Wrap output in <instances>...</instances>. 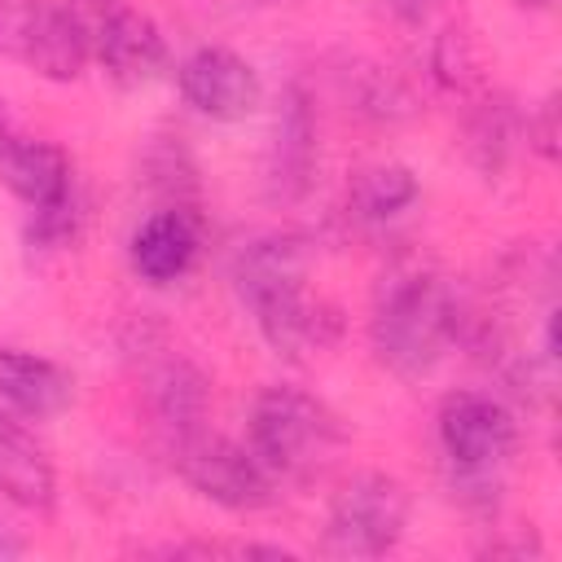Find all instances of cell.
I'll list each match as a JSON object with an SVG mask.
<instances>
[{
  "mask_svg": "<svg viewBox=\"0 0 562 562\" xmlns=\"http://www.w3.org/2000/svg\"><path fill=\"white\" fill-rule=\"evenodd\" d=\"M457 303H461V294L435 272L400 268V272L382 277V285L373 294V316H369L373 356L400 378L430 373L439 364V356L452 347Z\"/></svg>",
  "mask_w": 562,
  "mask_h": 562,
  "instance_id": "6da1fadb",
  "label": "cell"
},
{
  "mask_svg": "<svg viewBox=\"0 0 562 562\" xmlns=\"http://www.w3.org/2000/svg\"><path fill=\"white\" fill-rule=\"evenodd\" d=\"M342 443L338 417L299 386H268L250 404L246 422V448L259 457V465L281 483H307L316 479Z\"/></svg>",
  "mask_w": 562,
  "mask_h": 562,
  "instance_id": "7a4b0ae2",
  "label": "cell"
},
{
  "mask_svg": "<svg viewBox=\"0 0 562 562\" xmlns=\"http://www.w3.org/2000/svg\"><path fill=\"white\" fill-rule=\"evenodd\" d=\"M0 57L70 83L88 66V44L66 0H0Z\"/></svg>",
  "mask_w": 562,
  "mask_h": 562,
  "instance_id": "3957f363",
  "label": "cell"
},
{
  "mask_svg": "<svg viewBox=\"0 0 562 562\" xmlns=\"http://www.w3.org/2000/svg\"><path fill=\"white\" fill-rule=\"evenodd\" d=\"M408 527V492L391 474H356L338 487L325 518L329 558H382L400 544Z\"/></svg>",
  "mask_w": 562,
  "mask_h": 562,
  "instance_id": "277c9868",
  "label": "cell"
},
{
  "mask_svg": "<svg viewBox=\"0 0 562 562\" xmlns=\"http://www.w3.org/2000/svg\"><path fill=\"white\" fill-rule=\"evenodd\" d=\"M66 4L83 31L88 61H97L119 88H140L162 70L167 61L162 31L136 4L127 0H66Z\"/></svg>",
  "mask_w": 562,
  "mask_h": 562,
  "instance_id": "5b68a950",
  "label": "cell"
},
{
  "mask_svg": "<svg viewBox=\"0 0 562 562\" xmlns=\"http://www.w3.org/2000/svg\"><path fill=\"white\" fill-rule=\"evenodd\" d=\"M171 461H176L180 479L198 496L220 505V509L246 514V509L272 505V496H277V479L259 465V457L237 439L211 435L206 426L184 435V439H176L171 443Z\"/></svg>",
  "mask_w": 562,
  "mask_h": 562,
  "instance_id": "8992f818",
  "label": "cell"
},
{
  "mask_svg": "<svg viewBox=\"0 0 562 562\" xmlns=\"http://www.w3.org/2000/svg\"><path fill=\"white\" fill-rule=\"evenodd\" d=\"M518 443L514 413L483 391H457L439 404V452L448 465L505 470Z\"/></svg>",
  "mask_w": 562,
  "mask_h": 562,
  "instance_id": "52a82bcc",
  "label": "cell"
},
{
  "mask_svg": "<svg viewBox=\"0 0 562 562\" xmlns=\"http://www.w3.org/2000/svg\"><path fill=\"white\" fill-rule=\"evenodd\" d=\"M316 180V110L312 97L294 83L281 92L272 140H268V162H263V193L277 206H290L307 198Z\"/></svg>",
  "mask_w": 562,
  "mask_h": 562,
  "instance_id": "ba28073f",
  "label": "cell"
},
{
  "mask_svg": "<svg viewBox=\"0 0 562 562\" xmlns=\"http://www.w3.org/2000/svg\"><path fill=\"white\" fill-rule=\"evenodd\" d=\"M180 97L189 110L215 123H237L259 105V75L246 57L228 48H198L176 70Z\"/></svg>",
  "mask_w": 562,
  "mask_h": 562,
  "instance_id": "9c48e42d",
  "label": "cell"
},
{
  "mask_svg": "<svg viewBox=\"0 0 562 562\" xmlns=\"http://www.w3.org/2000/svg\"><path fill=\"white\" fill-rule=\"evenodd\" d=\"M0 184L13 189L26 206H44V202H57L66 193H75V171H70V158L40 140V136H26L4 101H0Z\"/></svg>",
  "mask_w": 562,
  "mask_h": 562,
  "instance_id": "30bf717a",
  "label": "cell"
},
{
  "mask_svg": "<svg viewBox=\"0 0 562 562\" xmlns=\"http://www.w3.org/2000/svg\"><path fill=\"white\" fill-rule=\"evenodd\" d=\"M198 241H202L198 211L158 206V211H149V215L140 220V228L132 233V246H127L132 272H136L145 285H176V281L193 268Z\"/></svg>",
  "mask_w": 562,
  "mask_h": 562,
  "instance_id": "8fae6325",
  "label": "cell"
},
{
  "mask_svg": "<svg viewBox=\"0 0 562 562\" xmlns=\"http://www.w3.org/2000/svg\"><path fill=\"white\" fill-rule=\"evenodd\" d=\"M255 325L263 334V342L285 356V360H303L312 351H325L338 342L342 334V316L338 307L321 303V299H307L303 290H290L281 299H268L255 307Z\"/></svg>",
  "mask_w": 562,
  "mask_h": 562,
  "instance_id": "7c38bea8",
  "label": "cell"
},
{
  "mask_svg": "<svg viewBox=\"0 0 562 562\" xmlns=\"http://www.w3.org/2000/svg\"><path fill=\"white\" fill-rule=\"evenodd\" d=\"M75 395V382L61 364L22 351V347H0V404L13 417H57Z\"/></svg>",
  "mask_w": 562,
  "mask_h": 562,
  "instance_id": "4fadbf2b",
  "label": "cell"
},
{
  "mask_svg": "<svg viewBox=\"0 0 562 562\" xmlns=\"http://www.w3.org/2000/svg\"><path fill=\"white\" fill-rule=\"evenodd\" d=\"M145 408L154 417V430L167 439V448L193 430H202L206 408H211V386L189 360H162L145 378Z\"/></svg>",
  "mask_w": 562,
  "mask_h": 562,
  "instance_id": "5bb4252c",
  "label": "cell"
},
{
  "mask_svg": "<svg viewBox=\"0 0 562 562\" xmlns=\"http://www.w3.org/2000/svg\"><path fill=\"white\" fill-rule=\"evenodd\" d=\"M522 140V114L518 105L505 97V92H483L465 119H461V149H465V162L483 176V180H496L514 149Z\"/></svg>",
  "mask_w": 562,
  "mask_h": 562,
  "instance_id": "9a60e30c",
  "label": "cell"
},
{
  "mask_svg": "<svg viewBox=\"0 0 562 562\" xmlns=\"http://www.w3.org/2000/svg\"><path fill=\"white\" fill-rule=\"evenodd\" d=\"M0 492L22 505V509H53L57 501V479L44 457V448L13 422V413L0 404Z\"/></svg>",
  "mask_w": 562,
  "mask_h": 562,
  "instance_id": "2e32d148",
  "label": "cell"
},
{
  "mask_svg": "<svg viewBox=\"0 0 562 562\" xmlns=\"http://www.w3.org/2000/svg\"><path fill=\"white\" fill-rule=\"evenodd\" d=\"M303 263H307V255H303V246L294 237L272 233V237L250 241L237 255V263H233V281H237L241 303L255 312L268 299H281L290 290H303Z\"/></svg>",
  "mask_w": 562,
  "mask_h": 562,
  "instance_id": "e0dca14e",
  "label": "cell"
},
{
  "mask_svg": "<svg viewBox=\"0 0 562 562\" xmlns=\"http://www.w3.org/2000/svg\"><path fill=\"white\" fill-rule=\"evenodd\" d=\"M413 202H417V176L400 162L364 167L347 184V215L356 224H386V220L404 215Z\"/></svg>",
  "mask_w": 562,
  "mask_h": 562,
  "instance_id": "ac0fdd59",
  "label": "cell"
},
{
  "mask_svg": "<svg viewBox=\"0 0 562 562\" xmlns=\"http://www.w3.org/2000/svg\"><path fill=\"white\" fill-rule=\"evenodd\" d=\"M140 180H145L149 193L162 198V206L198 211V171H193L184 145L158 136V145H149V154L140 162Z\"/></svg>",
  "mask_w": 562,
  "mask_h": 562,
  "instance_id": "d6986e66",
  "label": "cell"
},
{
  "mask_svg": "<svg viewBox=\"0 0 562 562\" xmlns=\"http://www.w3.org/2000/svg\"><path fill=\"white\" fill-rule=\"evenodd\" d=\"M347 97L373 123H395V119H408L413 114L408 83L400 75H391L386 66H373V61H364V66H356L347 75Z\"/></svg>",
  "mask_w": 562,
  "mask_h": 562,
  "instance_id": "ffe728a7",
  "label": "cell"
},
{
  "mask_svg": "<svg viewBox=\"0 0 562 562\" xmlns=\"http://www.w3.org/2000/svg\"><path fill=\"white\" fill-rule=\"evenodd\" d=\"M426 66H430V79L443 88V92H457L465 97L474 83H479V61H474V48L470 40L457 31V26H443L426 53Z\"/></svg>",
  "mask_w": 562,
  "mask_h": 562,
  "instance_id": "44dd1931",
  "label": "cell"
},
{
  "mask_svg": "<svg viewBox=\"0 0 562 562\" xmlns=\"http://www.w3.org/2000/svg\"><path fill=\"white\" fill-rule=\"evenodd\" d=\"M79 228H83L79 193H66V198H57V202L31 206V220H26V246H31V250H66V246L79 241Z\"/></svg>",
  "mask_w": 562,
  "mask_h": 562,
  "instance_id": "7402d4cb",
  "label": "cell"
},
{
  "mask_svg": "<svg viewBox=\"0 0 562 562\" xmlns=\"http://www.w3.org/2000/svg\"><path fill=\"white\" fill-rule=\"evenodd\" d=\"M443 487L461 509H470L479 518H492L501 509V492H505L501 470H474V465H448V461H443Z\"/></svg>",
  "mask_w": 562,
  "mask_h": 562,
  "instance_id": "603a6c76",
  "label": "cell"
},
{
  "mask_svg": "<svg viewBox=\"0 0 562 562\" xmlns=\"http://www.w3.org/2000/svg\"><path fill=\"white\" fill-rule=\"evenodd\" d=\"M522 140H527V149H536L544 162H558V140H562V127H558V92H549V97L522 119Z\"/></svg>",
  "mask_w": 562,
  "mask_h": 562,
  "instance_id": "cb8c5ba5",
  "label": "cell"
},
{
  "mask_svg": "<svg viewBox=\"0 0 562 562\" xmlns=\"http://www.w3.org/2000/svg\"><path fill=\"white\" fill-rule=\"evenodd\" d=\"M479 558H544V544L536 531L527 536H505V540H487L479 549Z\"/></svg>",
  "mask_w": 562,
  "mask_h": 562,
  "instance_id": "d4e9b609",
  "label": "cell"
},
{
  "mask_svg": "<svg viewBox=\"0 0 562 562\" xmlns=\"http://www.w3.org/2000/svg\"><path fill=\"white\" fill-rule=\"evenodd\" d=\"M382 4H386V13H391L395 22H404V26H422V22L435 13L439 0H382Z\"/></svg>",
  "mask_w": 562,
  "mask_h": 562,
  "instance_id": "484cf974",
  "label": "cell"
},
{
  "mask_svg": "<svg viewBox=\"0 0 562 562\" xmlns=\"http://www.w3.org/2000/svg\"><path fill=\"white\" fill-rule=\"evenodd\" d=\"M553 0H514V9H527V13H544Z\"/></svg>",
  "mask_w": 562,
  "mask_h": 562,
  "instance_id": "4316f807",
  "label": "cell"
}]
</instances>
